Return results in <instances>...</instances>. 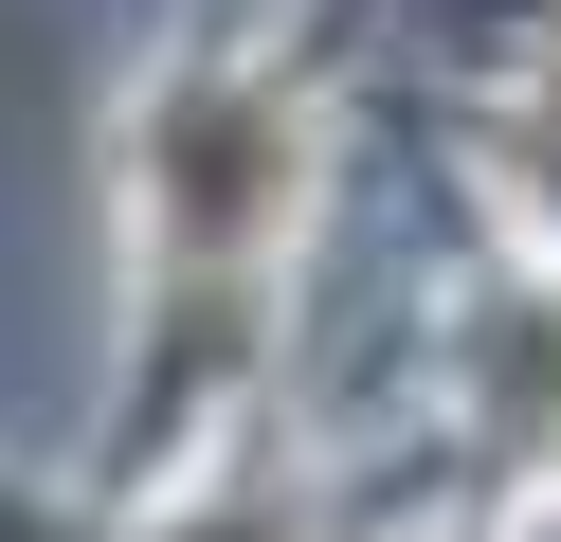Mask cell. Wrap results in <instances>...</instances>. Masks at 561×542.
I'll list each match as a JSON object with an SVG mask.
<instances>
[{
  "mask_svg": "<svg viewBox=\"0 0 561 542\" xmlns=\"http://www.w3.org/2000/svg\"><path fill=\"white\" fill-rule=\"evenodd\" d=\"M290 163H308V127L272 91H182V108H163V235H182V253L290 235Z\"/></svg>",
  "mask_w": 561,
  "mask_h": 542,
  "instance_id": "obj_1",
  "label": "cell"
},
{
  "mask_svg": "<svg viewBox=\"0 0 561 542\" xmlns=\"http://www.w3.org/2000/svg\"><path fill=\"white\" fill-rule=\"evenodd\" d=\"M163 542H290V506H182Z\"/></svg>",
  "mask_w": 561,
  "mask_h": 542,
  "instance_id": "obj_2",
  "label": "cell"
}]
</instances>
